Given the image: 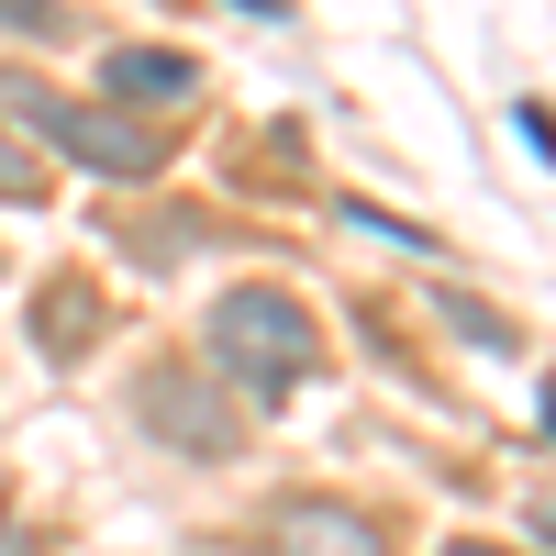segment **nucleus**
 Listing matches in <instances>:
<instances>
[{"instance_id":"2","label":"nucleus","mask_w":556,"mask_h":556,"mask_svg":"<svg viewBox=\"0 0 556 556\" xmlns=\"http://www.w3.org/2000/svg\"><path fill=\"white\" fill-rule=\"evenodd\" d=\"M12 112L45 134V146H56V156H78V167H101V178H146L156 167V146H146V123H134V112H101V101H56V89H12Z\"/></svg>"},{"instance_id":"8","label":"nucleus","mask_w":556,"mask_h":556,"mask_svg":"<svg viewBox=\"0 0 556 556\" xmlns=\"http://www.w3.org/2000/svg\"><path fill=\"white\" fill-rule=\"evenodd\" d=\"M0 201H34V167H23V146L0 134Z\"/></svg>"},{"instance_id":"5","label":"nucleus","mask_w":556,"mask_h":556,"mask_svg":"<svg viewBox=\"0 0 556 556\" xmlns=\"http://www.w3.org/2000/svg\"><path fill=\"white\" fill-rule=\"evenodd\" d=\"M101 89H112L123 112H134V101H146V112H178V101H190V89H201V67L178 56V45H112Z\"/></svg>"},{"instance_id":"3","label":"nucleus","mask_w":556,"mask_h":556,"mask_svg":"<svg viewBox=\"0 0 556 556\" xmlns=\"http://www.w3.org/2000/svg\"><path fill=\"white\" fill-rule=\"evenodd\" d=\"M134 424L167 434L178 456H235V412H223V379L190 356H156L146 379H134Z\"/></svg>"},{"instance_id":"4","label":"nucleus","mask_w":556,"mask_h":556,"mask_svg":"<svg viewBox=\"0 0 556 556\" xmlns=\"http://www.w3.org/2000/svg\"><path fill=\"white\" fill-rule=\"evenodd\" d=\"M267 556H390V534L356 501H278L267 513Z\"/></svg>"},{"instance_id":"9","label":"nucleus","mask_w":556,"mask_h":556,"mask_svg":"<svg viewBox=\"0 0 556 556\" xmlns=\"http://www.w3.org/2000/svg\"><path fill=\"white\" fill-rule=\"evenodd\" d=\"M445 556H513V545H445Z\"/></svg>"},{"instance_id":"1","label":"nucleus","mask_w":556,"mask_h":556,"mask_svg":"<svg viewBox=\"0 0 556 556\" xmlns=\"http://www.w3.org/2000/svg\"><path fill=\"white\" fill-rule=\"evenodd\" d=\"M212 379H245L256 401H290L301 379H312V356H323V334H312V312L290 301V290H267V278H235V290L212 301Z\"/></svg>"},{"instance_id":"7","label":"nucleus","mask_w":556,"mask_h":556,"mask_svg":"<svg viewBox=\"0 0 556 556\" xmlns=\"http://www.w3.org/2000/svg\"><path fill=\"white\" fill-rule=\"evenodd\" d=\"M0 34H56V0H0Z\"/></svg>"},{"instance_id":"6","label":"nucleus","mask_w":556,"mask_h":556,"mask_svg":"<svg viewBox=\"0 0 556 556\" xmlns=\"http://www.w3.org/2000/svg\"><path fill=\"white\" fill-rule=\"evenodd\" d=\"M34 334H45V356H78L101 334V301H89L78 278H56V290H34Z\"/></svg>"},{"instance_id":"11","label":"nucleus","mask_w":556,"mask_h":556,"mask_svg":"<svg viewBox=\"0 0 556 556\" xmlns=\"http://www.w3.org/2000/svg\"><path fill=\"white\" fill-rule=\"evenodd\" d=\"M545 412H556V390H545Z\"/></svg>"},{"instance_id":"10","label":"nucleus","mask_w":556,"mask_h":556,"mask_svg":"<svg viewBox=\"0 0 556 556\" xmlns=\"http://www.w3.org/2000/svg\"><path fill=\"white\" fill-rule=\"evenodd\" d=\"M245 12H278V0H245Z\"/></svg>"}]
</instances>
